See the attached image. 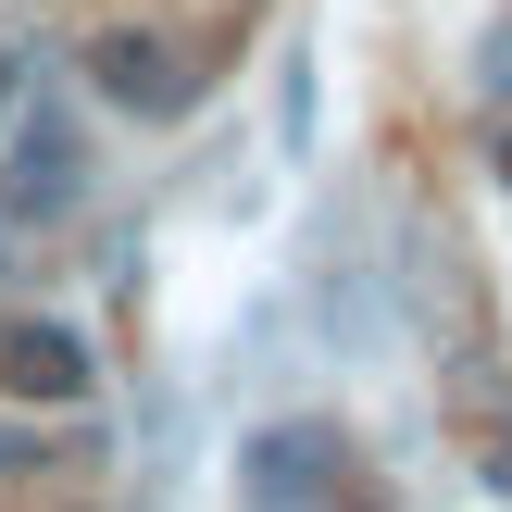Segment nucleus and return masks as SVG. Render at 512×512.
Here are the masks:
<instances>
[{
  "mask_svg": "<svg viewBox=\"0 0 512 512\" xmlns=\"http://www.w3.org/2000/svg\"><path fill=\"white\" fill-rule=\"evenodd\" d=\"M500 188H512V138H500Z\"/></svg>",
  "mask_w": 512,
  "mask_h": 512,
  "instance_id": "6e6552de",
  "label": "nucleus"
},
{
  "mask_svg": "<svg viewBox=\"0 0 512 512\" xmlns=\"http://www.w3.org/2000/svg\"><path fill=\"white\" fill-rule=\"evenodd\" d=\"M238 488H250V512H375L350 488V438L338 425H263L250 463H238Z\"/></svg>",
  "mask_w": 512,
  "mask_h": 512,
  "instance_id": "f257e3e1",
  "label": "nucleus"
},
{
  "mask_svg": "<svg viewBox=\"0 0 512 512\" xmlns=\"http://www.w3.org/2000/svg\"><path fill=\"white\" fill-rule=\"evenodd\" d=\"M488 488H512V425H488Z\"/></svg>",
  "mask_w": 512,
  "mask_h": 512,
  "instance_id": "423d86ee",
  "label": "nucleus"
},
{
  "mask_svg": "<svg viewBox=\"0 0 512 512\" xmlns=\"http://www.w3.org/2000/svg\"><path fill=\"white\" fill-rule=\"evenodd\" d=\"M75 200H88V150H75L63 113H25L13 150H0V213L13 225H63Z\"/></svg>",
  "mask_w": 512,
  "mask_h": 512,
  "instance_id": "7ed1b4c3",
  "label": "nucleus"
},
{
  "mask_svg": "<svg viewBox=\"0 0 512 512\" xmlns=\"http://www.w3.org/2000/svg\"><path fill=\"white\" fill-rule=\"evenodd\" d=\"M88 88L113 100V113H138V125H175L200 100V75L175 63L163 25H100V38H88Z\"/></svg>",
  "mask_w": 512,
  "mask_h": 512,
  "instance_id": "f03ea898",
  "label": "nucleus"
},
{
  "mask_svg": "<svg viewBox=\"0 0 512 512\" xmlns=\"http://www.w3.org/2000/svg\"><path fill=\"white\" fill-rule=\"evenodd\" d=\"M13 88H25V63H13V50H0V125H13Z\"/></svg>",
  "mask_w": 512,
  "mask_h": 512,
  "instance_id": "0eeeda50",
  "label": "nucleus"
},
{
  "mask_svg": "<svg viewBox=\"0 0 512 512\" xmlns=\"http://www.w3.org/2000/svg\"><path fill=\"white\" fill-rule=\"evenodd\" d=\"M0 388L13 400H88V338L75 325H0Z\"/></svg>",
  "mask_w": 512,
  "mask_h": 512,
  "instance_id": "20e7f679",
  "label": "nucleus"
},
{
  "mask_svg": "<svg viewBox=\"0 0 512 512\" xmlns=\"http://www.w3.org/2000/svg\"><path fill=\"white\" fill-rule=\"evenodd\" d=\"M475 75H488V100H512V13L488 25V50H475Z\"/></svg>",
  "mask_w": 512,
  "mask_h": 512,
  "instance_id": "39448f33",
  "label": "nucleus"
}]
</instances>
